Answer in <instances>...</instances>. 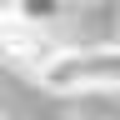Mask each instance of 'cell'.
Here are the masks:
<instances>
[{
	"label": "cell",
	"instance_id": "1",
	"mask_svg": "<svg viewBox=\"0 0 120 120\" xmlns=\"http://www.w3.org/2000/svg\"><path fill=\"white\" fill-rule=\"evenodd\" d=\"M50 95H85V90H120V50H80L65 45L50 65L35 75Z\"/></svg>",
	"mask_w": 120,
	"mask_h": 120
},
{
	"label": "cell",
	"instance_id": "2",
	"mask_svg": "<svg viewBox=\"0 0 120 120\" xmlns=\"http://www.w3.org/2000/svg\"><path fill=\"white\" fill-rule=\"evenodd\" d=\"M70 120H80V115H70Z\"/></svg>",
	"mask_w": 120,
	"mask_h": 120
},
{
	"label": "cell",
	"instance_id": "3",
	"mask_svg": "<svg viewBox=\"0 0 120 120\" xmlns=\"http://www.w3.org/2000/svg\"><path fill=\"white\" fill-rule=\"evenodd\" d=\"M0 120H5V115H0Z\"/></svg>",
	"mask_w": 120,
	"mask_h": 120
},
{
	"label": "cell",
	"instance_id": "4",
	"mask_svg": "<svg viewBox=\"0 0 120 120\" xmlns=\"http://www.w3.org/2000/svg\"><path fill=\"white\" fill-rule=\"evenodd\" d=\"M115 50H120V45H115Z\"/></svg>",
	"mask_w": 120,
	"mask_h": 120
}]
</instances>
